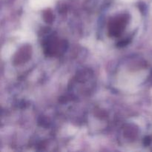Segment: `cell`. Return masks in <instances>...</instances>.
Wrapping results in <instances>:
<instances>
[{"label": "cell", "instance_id": "6da1fadb", "mask_svg": "<svg viewBox=\"0 0 152 152\" xmlns=\"http://www.w3.org/2000/svg\"><path fill=\"white\" fill-rule=\"evenodd\" d=\"M128 17L126 16H120L114 18L109 22L108 25V32L112 37H118L122 31L124 30L125 26L127 23Z\"/></svg>", "mask_w": 152, "mask_h": 152}, {"label": "cell", "instance_id": "7a4b0ae2", "mask_svg": "<svg viewBox=\"0 0 152 152\" xmlns=\"http://www.w3.org/2000/svg\"><path fill=\"white\" fill-rule=\"evenodd\" d=\"M30 53H31V48L29 46H25L20 49L15 57L14 62L16 63H22L29 59Z\"/></svg>", "mask_w": 152, "mask_h": 152}]
</instances>
